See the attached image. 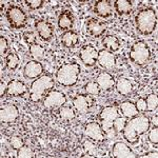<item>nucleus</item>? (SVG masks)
I'll return each instance as SVG.
<instances>
[{
  "instance_id": "nucleus-1",
  "label": "nucleus",
  "mask_w": 158,
  "mask_h": 158,
  "mask_svg": "<svg viewBox=\"0 0 158 158\" xmlns=\"http://www.w3.org/2000/svg\"><path fill=\"white\" fill-rule=\"evenodd\" d=\"M151 121L146 115H137L127 121L126 127L122 130V136L129 144H137L140 140V136L146 134L150 130Z\"/></svg>"
},
{
  "instance_id": "nucleus-2",
  "label": "nucleus",
  "mask_w": 158,
  "mask_h": 158,
  "mask_svg": "<svg viewBox=\"0 0 158 158\" xmlns=\"http://www.w3.org/2000/svg\"><path fill=\"white\" fill-rule=\"evenodd\" d=\"M135 25L139 34L148 36L157 27V13L152 7H143L135 15Z\"/></svg>"
},
{
  "instance_id": "nucleus-3",
  "label": "nucleus",
  "mask_w": 158,
  "mask_h": 158,
  "mask_svg": "<svg viewBox=\"0 0 158 158\" xmlns=\"http://www.w3.org/2000/svg\"><path fill=\"white\" fill-rule=\"evenodd\" d=\"M55 86V80L49 74H43L40 77L35 79L30 85L29 98L33 103H38L42 100L44 95L52 91Z\"/></svg>"
},
{
  "instance_id": "nucleus-4",
  "label": "nucleus",
  "mask_w": 158,
  "mask_h": 158,
  "mask_svg": "<svg viewBox=\"0 0 158 158\" xmlns=\"http://www.w3.org/2000/svg\"><path fill=\"white\" fill-rule=\"evenodd\" d=\"M81 68L77 62H67L60 65L56 72L55 79L63 88H72L78 82Z\"/></svg>"
},
{
  "instance_id": "nucleus-5",
  "label": "nucleus",
  "mask_w": 158,
  "mask_h": 158,
  "mask_svg": "<svg viewBox=\"0 0 158 158\" xmlns=\"http://www.w3.org/2000/svg\"><path fill=\"white\" fill-rule=\"evenodd\" d=\"M129 58L135 65L143 67L151 59V50L148 43L143 40L135 41L129 52Z\"/></svg>"
},
{
  "instance_id": "nucleus-6",
  "label": "nucleus",
  "mask_w": 158,
  "mask_h": 158,
  "mask_svg": "<svg viewBox=\"0 0 158 158\" xmlns=\"http://www.w3.org/2000/svg\"><path fill=\"white\" fill-rule=\"evenodd\" d=\"M6 17L10 27L14 30L23 29L27 23V15L23 10L18 6H10L6 9Z\"/></svg>"
},
{
  "instance_id": "nucleus-7",
  "label": "nucleus",
  "mask_w": 158,
  "mask_h": 158,
  "mask_svg": "<svg viewBox=\"0 0 158 158\" xmlns=\"http://www.w3.org/2000/svg\"><path fill=\"white\" fill-rule=\"evenodd\" d=\"M118 109L116 106H104L99 113L98 119L99 123H100L101 128H102L104 133L111 131L112 129H114L113 123L115 121V119L118 117Z\"/></svg>"
},
{
  "instance_id": "nucleus-8",
  "label": "nucleus",
  "mask_w": 158,
  "mask_h": 158,
  "mask_svg": "<svg viewBox=\"0 0 158 158\" xmlns=\"http://www.w3.org/2000/svg\"><path fill=\"white\" fill-rule=\"evenodd\" d=\"M67 102V96L63 92L58 90L50 91L47 95L43 97L42 104L45 109H56L61 108L63 104Z\"/></svg>"
},
{
  "instance_id": "nucleus-9",
  "label": "nucleus",
  "mask_w": 158,
  "mask_h": 158,
  "mask_svg": "<svg viewBox=\"0 0 158 158\" xmlns=\"http://www.w3.org/2000/svg\"><path fill=\"white\" fill-rule=\"evenodd\" d=\"M98 51L93 44H85L79 50L78 57L85 67H94L97 62Z\"/></svg>"
},
{
  "instance_id": "nucleus-10",
  "label": "nucleus",
  "mask_w": 158,
  "mask_h": 158,
  "mask_svg": "<svg viewBox=\"0 0 158 158\" xmlns=\"http://www.w3.org/2000/svg\"><path fill=\"white\" fill-rule=\"evenodd\" d=\"M95 100L93 96L89 94H78L73 99V106L76 110V112L80 114H85L91 111V109L94 106Z\"/></svg>"
},
{
  "instance_id": "nucleus-11",
  "label": "nucleus",
  "mask_w": 158,
  "mask_h": 158,
  "mask_svg": "<svg viewBox=\"0 0 158 158\" xmlns=\"http://www.w3.org/2000/svg\"><path fill=\"white\" fill-rule=\"evenodd\" d=\"M85 133L89 138L96 142H103L106 138V133L103 132L100 123L97 121L86 123L85 126Z\"/></svg>"
},
{
  "instance_id": "nucleus-12",
  "label": "nucleus",
  "mask_w": 158,
  "mask_h": 158,
  "mask_svg": "<svg viewBox=\"0 0 158 158\" xmlns=\"http://www.w3.org/2000/svg\"><path fill=\"white\" fill-rule=\"evenodd\" d=\"M35 29L37 31L38 37L42 41H51L54 36V27L47 20H37L35 22Z\"/></svg>"
},
{
  "instance_id": "nucleus-13",
  "label": "nucleus",
  "mask_w": 158,
  "mask_h": 158,
  "mask_svg": "<svg viewBox=\"0 0 158 158\" xmlns=\"http://www.w3.org/2000/svg\"><path fill=\"white\" fill-rule=\"evenodd\" d=\"M27 93V85L19 79H12L6 85L7 97H23Z\"/></svg>"
},
{
  "instance_id": "nucleus-14",
  "label": "nucleus",
  "mask_w": 158,
  "mask_h": 158,
  "mask_svg": "<svg viewBox=\"0 0 158 158\" xmlns=\"http://www.w3.org/2000/svg\"><path fill=\"white\" fill-rule=\"evenodd\" d=\"M43 65L38 60H30L23 68V76L25 79H37L42 75Z\"/></svg>"
},
{
  "instance_id": "nucleus-15",
  "label": "nucleus",
  "mask_w": 158,
  "mask_h": 158,
  "mask_svg": "<svg viewBox=\"0 0 158 158\" xmlns=\"http://www.w3.org/2000/svg\"><path fill=\"white\" fill-rule=\"evenodd\" d=\"M97 63H99L101 68H103L104 70H113L116 67V56L110 51L102 49L98 51V56H97Z\"/></svg>"
},
{
  "instance_id": "nucleus-16",
  "label": "nucleus",
  "mask_w": 158,
  "mask_h": 158,
  "mask_svg": "<svg viewBox=\"0 0 158 158\" xmlns=\"http://www.w3.org/2000/svg\"><path fill=\"white\" fill-rule=\"evenodd\" d=\"M19 118V109L15 104H9L0 109V119L2 123H14Z\"/></svg>"
},
{
  "instance_id": "nucleus-17",
  "label": "nucleus",
  "mask_w": 158,
  "mask_h": 158,
  "mask_svg": "<svg viewBox=\"0 0 158 158\" xmlns=\"http://www.w3.org/2000/svg\"><path fill=\"white\" fill-rule=\"evenodd\" d=\"M85 27L86 32L94 38L101 37L106 31V24L103 21H100L96 18L89 19L85 23Z\"/></svg>"
},
{
  "instance_id": "nucleus-18",
  "label": "nucleus",
  "mask_w": 158,
  "mask_h": 158,
  "mask_svg": "<svg viewBox=\"0 0 158 158\" xmlns=\"http://www.w3.org/2000/svg\"><path fill=\"white\" fill-rule=\"evenodd\" d=\"M111 154L113 157L116 158H134L137 157V155L135 154V152L130 148L128 144H126L124 142L117 141L113 144L112 147Z\"/></svg>"
},
{
  "instance_id": "nucleus-19",
  "label": "nucleus",
  "mask_w": 158,
  "mask_h": 158,
  "mask_svg": "<svg viewBox=\"0 0 158 158\" xmlns=\"http://www.w3.org/2000/svg\"><path fill=\"white\" fill-rule=\"evenodd\" d=\"M93 11L101 18H109L113 15V2L110 0H98L94 3Z\"/></svg>"
},
{
  "instance_id": "nucleus-20",
  "label": "nucleus",
  "mask_w": 158,
  "mask_h": 158,
  "mask_svg": "<svg viewBox=\"0 0 158 158\" xmlns=\"http://www.w3.org/2000/svg\"><path fill=\"white\" fill-rule=\"evenodd\" d=\"M96 82L98 83L101 90L109 92L115 86V77L108 71H102L96 77Z\"/></svg>"
},
{
  "instance_id": "nucleus-21",
  "label": "nucleus",
  "mask_w": 158,
  "mask_h": 158,
  "mask_svg": "<svg viewBox=\"0 0 158 158\" xmlns=\"http://www.w3.org/2000/svg\"><path fill=\"white\" fill-rule=\"evenodd\" d=\"M58 27L63 31V32H67V31H71L74 27V16L72 12L65 10V11L61 12L58 16L57 20Z\"/></svg>"
},
{
  "instance_id": "nucleus-22",
  "label": "nucleus",
  "mask_w": 158,
  "mask_h": 158,
  "mask_svg": "<svg viewBox=\"0 0 158 158\" xmlns=\"http://www.w3.org/2000/svg\"><path fill=\"white\" fill-rule=\"evenodd\" d=\"M60 40L64 48H67V49H72V48H75L76 45L78 44L79 36L77 33L71 30V31H67V32L63 33L60 36Z\"/></svg>"
},
{
  "instance_id": "nucleus-23",
  "label": "nucleus",
  "mask_w": 158,
  "mask_h": 158,
  "mask_svg": "<svg viewBox=\"0 0 158 158\" xmlns=\"http://www.w3.org/2000/svg\"><path fill=\"white\" fill-rule=\"evenodd\" d=\"M119 110H120L121 114L123 115L124 118H128V119L133 118V117L137 116L139 114V112L137 111V109H136L135 103L130 100L122 101V102L119 104Z\"/></svg>"
},
{
  "instance_id": "nucleus-24",
  "label": "nucleus",
  "mask_w": 158,
  "mask_h": 158,
  "mask_svg": "<svg viewBox=\"0 0 158 158\" xmlns=\"http://www.w3.org/2000/svg\"><path fill=\"white\" fill-rule=\"evenodd\" d=\"M101 44L104 47V49L110 51V52L114 53L117 52L120 49V41L116 36H113V35H106L102 38L101 40Z\"/></svg>"
},
{
  "instance_id": "nucleus-25",
  "label": "nucleus",
  "mask_w": 158,
  "mask_h": 158,
  "mask_svg": "<svg viewBox=\"0 0 158 158\" xmlns=\"http://www.w3.org/2000/svg\"><path fill=\"white\" fill-rule=\"evenodd\" d=\"M115 88L118 94L122 96H127L133 91V83L127 78H119L115 82Z\"/></svg>"
},
{
  "instance_id": "nucleus-26",
  "label": "nucleus",
  "mask_w": 158,
  "mask_h": 158,
  "mask_svg": "<svg viewBox=\"0 0 158 158\" xmlns=\"http://www.w3.org/2000/svg\"><path fill=\"white\" fill-rule=\"evenodd\" d=\"M114 9L119 16H124L132 12L133 4H132V1H129V0H116L114 2Z\"/></svg>"
},
{
  "instance_id": "nucleus-27",
  "label": "nucleus",
  "mask_w": 158,
  "mask_h": 158,
  "mask_svg": "<svg viewBox=\"0 0 158 158\" xmlns=\"http://www.w3.org/2000/svg\"><path fill=\"white\" fill-rule=\"evenodd\" d=\"M29 51H30V54L31 57L33 58L34 60H42L45 56V49L44 47L39 43L35 42L33 44L29 45Z\"/></svg>"
},
{
  "instance_id": "nucleus-28",
  "label": "nucleus",
  "mask_w": 158,
  "mask_h": 158,
  "mask_svg": "<svg viewBox=\"0 0 158 158\" xmlns=\"http://www.w3.org/2000/svg\"><path fill=\"white\" fill-rule=\"evenodd\" d=\"M19 62H20V59L16 53L11 52L6 56V65L7 70L15 71L19 67Z\"/></svg>"
},
{
  "instance_id": "nucleus-29",
  "label": "nucleus",
  "mask_w": 158,
  "mask_h": 158,
  "mask_svg": "<svg viewBox=\"0 0 158 158\" xmlns=\"http://www.w3.org/2000/svg\"><path fill=\"white\" fill-rule=\"evenodd\" d=\"M83 89H85V93L91 96H98L101 93L100 86L98 85V83L96 81H90V82H88L86 85H85Z\"/></svg>"
},
{
  "instance_id": "nucleus-30",
  "label": "nucleus",
  "mask_w": 158,
  "mask_h": 158,
  "mask_svg": "<svg viewBox=\"0 0 158 158\" xmlns=\"http://www.w3.org/2000/svg\"><path fill=\"white\" fill-rule=\"evenodd\" d=\"M59 116L64 120H73L76 118V113L71 106H61L59 109Z\"/></svg>"
},
{
  "instance_id": "nucleus-31",
  "label": "nucleus",
  "mask_w": 158,
  "mask_h": 158,
  "mask_svg": "<svg viewBox=\"0 0 158 158\" xmlns=\"http://www.w3.org/2000/svg\"><path fill=\"white\" fill-rule=\"evenodd\" d=\"M147 102V111L149 112H154L157 109L158 104V97L156 94H150L146 99Z\"/></svg>"
},
{
  "instance_id": "nucleus-32",
  "label": "nucleus",
  "mask_w": 158,
  "mask_h": 158,
  "mask_svg": "<svg viewBox=\"0 0 158 158\" xmlns=\"http://www.w3.org/2000/svg\"><path fill=\"white\" fill-rule=\"evenodd\" d=\"M35 156V153L30 147L23 146L17 150V157L19 158H32Z\"/></svg>"
},
{
  "instance_id": "nucleus-33",
  "label": "nucleus",
  "mask_w": 158,
  "mask_h": 158,
  "mask_svg": "<svg viewBox=\"0 0 158 158\" xmlns=\"http://www.w3.org/2000/svg\"><path fill=\"white\" fill-rule=\"evenodd\" d=\"M149 134H148V139L151 142L154 147H157L158 144V127H153V129L149 130Z\"/></svg>"
},
{
  "instance_id": "nucleus-34",
  "label": "nucleus",
  "mask_w": 158,
  "mask_h": 158,
  "mask_svg": "<svg viewBox=\"0 0 158 158\" xmlns=\"http://www.w3.org/2000/svg\"><path fill=\"white\" fill-rule=\"evenodd\" d=\"M25 4L32 11H36V10H39L44 6L45 2L43 0H25Z\"/></svg>"
},
{
  "instance_id": "nucleus-35",
  "label": "nucleus",
  "mask_w": 158,
  "mask_h": 158,
  "mask_svg": "<svg viewBox=\"0 0 158 158\" xmlns=\"http://www.w3.org/2000/svg\"><path fill=\"white\" fill-rule=\"evenodd\" d=\"M23 40L24 42L27 43V44H33V43L36 42V39H37V35L35 32H33V31H25L23 33Z\"/></svg>"
},
{
  "instance_id": "nucleus-36",
  "label": "nucleus",
  "mask_w": 158,
  "mask_h": 158,
  "mask_svg": "<svg viewBox=\"0 0 158 158\" xmlns=\"http://www.w3.org/2000/svg\"><path fill=\"white\" fill-rule=\"evenodd\" d=\"M126 123H127V120L124 117H117L115 119V121H114L113 123V127L114 129L116 130V132L118 133V132H122V130L124 129V127H126Z\"/></svg>"
},
{
  "instance_id": "nucleus-37",
  "label": "nucleus",
  "mask_w": 158,
  "mask_h": 158,
  "mask_svg": "<svg viewBox=\"0 0 158 158\" xmlns=\"http://www.w3.org/2000/svg\"><path fill=\"white\" fill-rule=\"evenodd\" d=\"M9 41L6 37L0 36V54L1 56H6L9 54Z\"/></svg>"
},
{
  "instance_id": "nucleus-38",
  "label": "nucleus",
  "mask_w": 158,
  "mask_h": 158,
  "mask_svg": "<svg viewBox=\"0 0 158 158\" xmlns=\"http://www.w3.org/2000/svg\"><path fill=\"white\" fill-rule=\"evenodd\" d=\"M10 142H11V144L14 150H19L20 148L24 146V140L20 136H13L11 140H10Z\"/></svg>"
},
{
  "instance_id": "nucleus-39",
  "label": "nucleus",
  "mask_w": 158,
  "mask_h": 158,
  "mask_svg": "<svg viewBox=\"0 0 158 158\" xmlns=\"http://www.w3.org/2000/svg\"><path fill=\"white\" fill-rule=\"evenodd\" d=\"M135 106H136V109L137 111L139 112V113H143V112L147 111V102H146V98H138L136 100V103H135Z\"/></svg>"
},
{
  "instance_id": "nucleus-40",
  "label": "nucleus",
  "mask_w": 158,
  "mask_h": 158,
  "mask_svg": "<svg viewBox=\"0 0 158 158\" xmlns=\"http://www.w3.org/2000/svg\"><path fill=\"white\" fill-rule=\"evenodd\" d=\"M6 95V85L3 83V81L0 82V96L3 97V96Z\"/></svg>"
},
{
  "instance_id": "nucleus-41",
  "label": "nucleus",
  "mask_w": 158,
  "mask_h": 158,
  "mask_svg": "<svg viewBox=\"0 0 158 158\" xmlns=\"http://www.w3.org/2000/svg\"><path fill=\"white\" fill-rule=\"evenodd\" d=\"M142 157H147V158H157V157H158V154H157V152L152 151V152H148V153H146V154H143V155H142Z\"/></svg>"
},
{
  "instance_id": "nucleus-42",
  "label": "nucleus",
  "mask_w": 158,
  "mask_h": 158,
  "mask_svg": "<svg viewBox=\"0 0 158 158\" xmlns=\"http://www.w3.org/2000/svg\"><path fill=\"white\" fill-rule=\"evenodd\" d=\"M157 115H155L154 117H153V123H154L155 127H157Z\"/></svg>"
}]
</instances>
